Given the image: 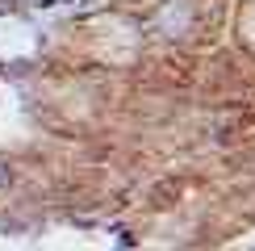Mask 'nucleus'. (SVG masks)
Masks as SVG:
<instances>
[{
    "mask_svg": "<svg viewBox=\"0 0 255 251\" xmlns=\"http://www.w3.org/2000/svg\"><path fill=\"white\" fill-rule=\"evenodd\" d=\"M25 4L42 17H71V13H84L88 0H25Z\"/></svg>",
    "mask_w": 255,
    "mask_h": 251,
    "instance_id": "f257e3e1",
    "label": "nucleus"
}]
</instances>
